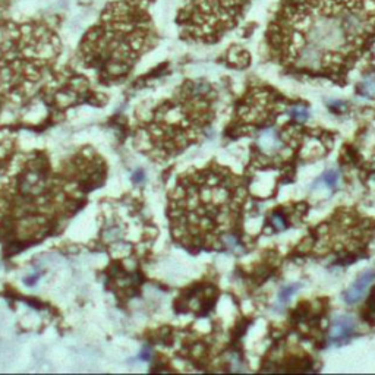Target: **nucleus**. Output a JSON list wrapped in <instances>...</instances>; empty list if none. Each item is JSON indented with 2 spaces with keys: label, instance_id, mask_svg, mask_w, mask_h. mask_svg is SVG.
<instances>
[{
  "label": "nucleus",
  "instance_id": "nucleus-1",
  "mask_svg": "<svg viewBox=\"0 0 375 375\" xmlns=\"http://www.w3.org/2000/svg\"><path fill=\"white\" fill-rule=\"evenodd\" d=\"M375 43V0H280L267 30L286 69L343 81Z\"/></svg>",
  "mask_w": 375,
  "mask_h": 375
},
{
  "label": "nucleus",
  "instance_id": "nucleus-2",
  "mask_svg": "<svg viewBox=\"0 0 375 375\" xmlns=\"http://www.w3.org/2000/svg\"><path fill=\"white\" fill-rule=\"evenodd\" d=\"M252 0H183L178 15L180 37L194 43H215L233 30Z\"/></svg>",
  "mask_w": 375,
  "mask_h": 375
},
{
  "label": "nucleus",
  "instance_id": "nucleus-3",
  "mask_svg": "<svg viewBox=\"0 0 375 375\" xmlns=\"http://www.w3.org/2000/svg\"><path fill=\"white\" fill-rule=\"evenodd\" d=\"M375 280V273L372 270H366L363 271L358 278L356 281L344 292L343 294V299L346 301V304L349 305H355L358 304L359 301H362V297L365 296L366 290L369 289L371 283Z\"/></svg>",
  "mask_w": 375,
  "mask_h": 375
},
{
  "label": "nucleus",
  "instance_id": "nucleus-4",
  "mask_svg": "<svg viewBox=\"0 0 375 375\" xmlns=\"http://www.w3.org/2000/svg\"><path fill=\"white\" fill-rule=\"evenodd\" d=\"M283 139L280 136V133L273 129H264L260 136L257 138V147L260 149V153H262L264 156H274L277 154L280 149L283 148Z\"/></svg>",
  "mask_w": 375,
  "mask_h": 375
},
{
  "label": "nucleus",
  "instance_id": "nucleus-5",
  "mask_svg": "<svg viewBox=\"0 0 375 375\" xmlns=\"http://www.w3.org/2000/svg\"><path fill=\"white\" fill-rule=\"evenodd\" d=\"M355 331V320L350 315H339L334 318L330 327V339L333 342H342L349 339Z\"/></svg>",
  "mask_w": 375,
  "mask_h": 375
},
{
  "label": "nucleus",
  "instance_id": "nucleus-6",
  "mask_svg": "<svg viewBox=\"0 0 375 375\" xmlns=\"http://www.w3.org/2000/svg\"><path fill=\"white\" fill-rule=\"evenodd\" d=\"M287 113H289V116H290L293 120H296V122H299V123L307 122V120H308V117H310V112H308V109H307L305 106H299V104H296V106L290 107V109L287 110Z\"/></svg>",
  "mask_w": 375,
  "mask_h": 375
},
{
  "label": "nucleus",
  "instance_id": "nucleus-7",
  "mask_svg": "<svg viewBox=\"0 0 375 375\" xmlns=\"http://www.w3.org/2000/svg\"><path fill=\"white\" fill-rule=\"evenodd\" d=\"M299 289H301V284H299V283L284 286V287L280 290V293H278V301H280L281 304L289 302V301H290V297H292V296H293Z\"/></svg>",
  "mask_w": 375,
  "mask_h": 375
},
{
  "label": "nucleus",
  "instance_id": "nucleus-8",
  "mask_svg": "<svg viewBox=\"0 0 375 375\" xmlns=\"http://www.w3.org/2000/svg\"><path fill=\"white\" fill-rule=\"evenodd\" d=\"M339 179H340V175H339V172L334 170V169L327 170V172L323 175V182H324L327 186H330V188H336L337 183H339Z\"/></svg>",
  "mask_w": 375,
  "mask_h": 375
},
{
  "label": "nucleus",
  "instance_id": "nucleus-9",
  "mask_svg": "<svg viewBox=\"0 0 375 375\" xmlns=\"http://www.w3.org/2000/svg\"><path fill=\"white\" fill-rule=\"evenodd\" d=\"M270 221H271L273 228H274L277 232H283V230L286 229V220H284V217H283L281 214H278V212L273 214Z\"/></svg>",
  "mask_w": 375,
  "mask_h": 375
},
{
  "label": "nucleus",
  "instance_id": "nucleus-10",
  "mask_svg": "<svg viewBox=\"0 0 375 375\" xmlns=\"http://www.w3.org/2000/svg\"><path fill=\"white\" fill-rule=\"evenodd\" d=\"M362 96H375V82L374 81H365L360 87Z\"/></svg>",
  "mask_w": 375,
  "mask_h": 375
}]
</instances>
